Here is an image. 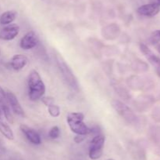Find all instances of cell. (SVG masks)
<instances>
[{
    "instance_id": "20",
    "label": "cell",
    "mask_w": 160,
    "mask_h": 160,
    "mask_svg": "<svg viewBox=\"0 0 160 160\" xmlns=\"http://www.w3.org/2000/svg\"><path fill=\"white\" fill-rule=\"evenodd\" d=\"M5 102H7V100H6V92H5L4 89L0 86V104L5 103Z\"/></svg>"
},
{
    "instance_id": "9",
    "label": "cell",
    "mask_w": 160,
    "mask_h": 160,
    "mask_svg": "<svg viewBox=\"0 0 160 160\" xmlns=\"http://www.w3.org/2000/svg\"><path fill=\"white\" fill-rule=\"evenodd\" d=\"M20 33V27L16 24H10L0 31V39L10 41L15 39Z\"/></svg>"
},
{
    "instance_id": "6",
    "label": "cell",
    "mask_w": 160,
    "mask_h": 160,
    "mask_svg": "<svg viewBox=\"0 0 160 160\" xmlns=\"http://www.w3.org/2000/svg\"><path fill=\"white\" fill-rule=\"evenodd\" d=\"M140 50L147 58L150 64L154 67L156 74L160 78V58L156 56L151 50L148 47V45L144 43L140 44Z\"/></svg>"
},
{
    "instance_id": "5",
    "label": "cell",
    "mask_w": 160,
    "mask_h": 160,
    "mask_svg": "<svg viewBox=\"0 0 160 160\" xmlns=\"http://www.w3.org/2000/svg\"><path fill=\"white\" fill-rule=\"evenodd\" d=\"M106 137L103 135L98 134L92 140L89 145V158L92 160H97L102 157L105 146Z\"/></svg>"
},
{
    "instance_id": "8",
    "label": "cell",
    "mask_w": 160,
    "mask_h": 160,
    "mask_svg": "<svg viewBox=\"0 0 160 160\" xmlns=\"http://www.w3.org/2000/svg\"><path fill=\"white\" fill-rule=\"evenodd\" d=\"M6 96L8 104L9 105V107H10L11 109L12 110V111H13L17 115L22 118H24V110L22 108L21 104H20V101H19L18 99H17V96H16L13 93L11 92V91H7V92H6Z\"/></svg>"
},
{
    "instance_id": "12",
    "label": "cell",
    "mask_w": 160,
    "mask_h": 160,
    "mask_svg": "<svg viewBox=\"0 0 160 160\" xmlns=\"http://www.w3.org/2000/svg\"><path fill=\"white\" fill-rule=\"evenodd\" d=\"M28 59L22 54H16L11 58L9 65L13 70L20 71L28 64Z\"/></svg>"
},
{
    "instance_id": "21",
    "label": "cell",
    "mask_w": 160,
    "mask_h": 160,
    "mask_svg": "<svg viewBox=\"0 0 160 160\" xmlns=\"http://www.w3.org/2000/svg\"><path fill=\"white\" fill-rule=\"evenodd\" d=\"M86 136H84V135H77L74 137V141L77 143V144H79V143H81L84 140Z\"/></svg>"
},
{
    "instance_id": "3",
    "label": "cell",
    "mask_w": 160,
    "mask_h": 160,
    "mask_svg": "<svg viewBox=\"0 0 160 160\" xmlns=\"http://www.w3.org/2000/svg\"><path fill=\"white\" fill-rule=\"evenodd\" d=\"M84 115L81 112L69 113L67 116V121L69 127L73 133L77 135L87 136L92 132L84 122Z\"/></svg>"
},
{
    "instance_id": "19",
    "label": "cell",
    "mask_w": 160,
    "mask_h": 160,
    "mask_svg": "<svg viewBox=\"0 0 160 160\" xmlns=\"http://www.w3.org/2000/svg\"><path fill=\"white\" fill-rule=\"evenodd\" d=\"M41 100L46 107H48L49 105L54 104V98L52 97H42Z\"/></svg>"
},
{
    "instance_id": "2",
    "label": "cell",
    "mask_w": 160,
    "mask_h": 160,
    "mask_svg": "<svg viewBox=\"0 0 160 160\" xmlns=\"http://www.w3.org/2000/svg\"><path fill=\"white\" fill-rule=\"evenodd\" d=\"M54 57L56 60V64L58 66V68H59L65 83H67V85H68V86L72 90L78 92L80 89L79 83H78V78L75 76L72 69L70 68L68 64L66 62L63 57L59 53H55Z\"/></svg>"
},
{
    "instance_id": "10",
    "label": "cell",
    "mask_w": 160,
    "mask_h": 160,
    "mask_svg": "<svg viewBox=\"0 0 160 160\" xmlns=\"http://www.w3.org/2000/svg\"><path fill=\"white\" fill-rule=\"evenodd\" d=\"M20 129L22 133L26 136L27 139L31 144H35V145H39V144H42V139H41L40 135L34 129L31 128L26 125H23V124H21L20 125Z\"/></svg>"
},
{
    "instance_id": "18",
    "label": "cell",
    "mask_w": 160,
    "mask_h": 160,
    "mask_svg": "<svg viewBox=\"0 0 160 160\" xmlns=\"http://www.w3.org/2000/svg\"><path fill=\"white\" fill-rule=\"evenodd\" d=\"M59 135H60V130H59V128L57 125H55V126L52 127L50 129L49 132H48V136L51 139H57L59 136Z\"/></svg>"
},
{
    "instance_id": "22",
    "label": "cell",
    "mask_w": 160,
    "mask_h": 160,
    "mask_svg": "<svg viewBox=\"0 0 160 160\" xmlns=\"http://www.w3.org/2000/svg\"><path fill=\"white\" fill-rule=\"evenodd\" d=\"M2 108L1 107H0V120H1L2 119Z\"/></svg>"
},
{
    "instance_id": "11",
    "label": "cell",
    "mask_w": 160,
    "mask_h": 160,
    "mask_svg": "<svg viewBox=\"0 0 160 160\" xmlns=\"http://www.w3.org/2000/svg\"><path fill=\"white\" fill-rule=\"evenodd\" d=\"M160 11V6L157 3H148V4H145L141 6L140 7L138 8L137 12L140 15L144 16V17H152L157 15Z\"/></svg>"
},
{
    "instance_id": "23",
    "label": "cell",
    "mask_w": 160,
    "mask_h": 160,
    "mask_svg": "<svg viewBox=\"0 0 160 160\" xmlns=\"http://www.w3.org/2000/svg\"><path fill=\"white\" fill-rule=\"evenodd\" d=\"M157 3L159 6H160V0H156V3Z\"/></svg>"
},
{
    "instance_id": "14",
    "label": "cell",
    "mask_w": 160,
    "mask_h": 160,
    "mask_svg": "<svg viewBox=\"0 0 160 160\" xmlns=\"http://www.w3.org/2000/svg\"><path fill=\"white\" fill-rule=\"evenodd\" d=\"M0 133L9 141H12L14 139V134L10 126L6 122L0 120Z\"/></svg>"
},
{
    "instance_id": "26",
    "label": "cell",
    "mask_w": 160,
    "mask_h": 160,
    "mask_svg": "<svg viewBox=\"0 0 160 160\" xmlns=\"http://www.w3.org/2000/svg\"><path fill=\"white\" fill-rule=\"evenodd\" d=\"M0 55H1V51H0Z\"/></svg>"
},
{
    "instance_id": "24",
    "label": "cell",
    "mask_w": 160,
    "mask_h": 160,
    "mask_svg": "<svg viewBox=\"0 0 160 160\" xmlns=\"http://www.w3.org/2000/svg\"><path fill=\"white\" fill-rule=\"evenodd\" d=\"M157 50H158V51H159V53H160V45H159L157 46Z\"/></svg>"
},
{
    "instance_id": "15",
    "label": "cell",
    "mask_w": 160,
    "mask_h": 160,
    "mask_svg": "<svg viewBox=\"0 0 160 160\" xmlns=\"http://www.w3.org/2000/svg\"><path fill=\"white\" fill-rule=\"evenodd\" d=\"M1 108L2 111L3 115L6 117V120L9 122V123H13V116H12V112L10 111V108H9V105H8L7 102H5V103L1 104Z\"/></svg>"
},
{
    "instance_id": "4",
    "label": "cell",
    "mask_w": 160,
    "mask_h": 160,
    "mask_svg": "<svg viewBox=\"0 0 160 160\" xmlns=\"http://www.w3.org/2000/svg\"><path fill=\"white\" fill-rule=\"evenodd\" d=\"M111 104L114 110L118 113L119 115L121 116L127 122H128L129 124H134L137 122V115L128 105L118 100H112Z\"/></svg>"
},
{
    "instance_id": "17",
    "label": "cell",
    "mask_w": 160,
    "mask_h": 160,
    "mask_svg": "<svg viewBox=\"0 0 160 160\" xmlns=\"http://www.w3.org/2000/svg\"><path fill=\"white\" fill-rule=\"evenodd\" d=\"M148 42L152 45H156L160 42V29L155 31L152 33L148 39Z\"/></svg>"
},
{
    "instance_id": "16",
    "label": "cell",
    "mask_w": 160,
    "mask_h": 160,
    "mask_svg": "<svg viewBox=\"0 0 160 160\" xmlns=\"http://www.w3.org/2000/svg\"><path fill=\"white\" fill-rule=\"evenodd\" d=\"M47 108H48V113H49V115L52 117H59V115H60V108L58 105L52 104L49 105Z\"/></svg>"
},
{
    "instance_id": "7",
    "label": "cell",
    "mask_w": 160,
    "mask_h": 160,
    "mask_svg": "<svg viewBox=\"0 0 160 160\" xmlns=\"http://www.w3.org/2000/svg\"><path fill=\"white\" fill-rule=\"evenodd\" d=\"M38 36L34 31H30L22 37L20 42V46L23 50H28L34 48L38 43Z\"/></svg>"
},
{
    "instance_id": "13",
    "label": "cell",
    "mask_w": 160,
    "mask_h": 160,
    "mask_svg": "<svg viewBox=\"0 0 160 160\" xmlns=\"http://www.w3.org/2000/svg\"><path fill=\"white\" fill-rule=\"evenodd\" d=\"M17 17V13L14 10H8L0 16V24L2 25H8L12 24Z\"/></svg>"
},
{
    "instance_id": "1",
    "label": "cell",
    "mask_w": 160,
    "mask_h": 160,
    "mask_svg": "<svg viewBox=\"0 0 160 160\" xmlns=\"http://www.w3.org/2000/svg\"><path fill=\"white\" fill-rule=\"evenodd\" d=\"M28 97L32 101L40 100L45 93V85L42 77L36 70H32L29 74L28 80Z\"/></svg>"
},
{
    "instance_id": "25",
    "label": "cell",
    "mask_w": 160,
    "mask_h": 160,
    "mask_svg": "<svg viewBox=\"0 0 160 160\" xmlns=\"http://www.w3.org/2000/svg\"><path fill=\"white\" fill-rule=\"evenodd\" d=\"M107 160H114V159H113V158H108Z\"/></svg>"
}]
</instances>
